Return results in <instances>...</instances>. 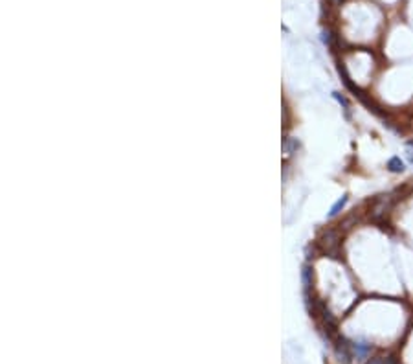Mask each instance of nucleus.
Masks as SVG:
<instances>
[{
	"label": "nucleus",
	"instance_id": "obj_1",
	"mask_svg": "<svg viewBox=\"0 0 413 364\" xmlns=\"http://www.w3.org/2000/svg\"><path fill=\"white\" fill-rule=\"evenodd\" d=\"M334 350H336V357H338V361L342 364H351V361H353V348H351V344L347 340L340 338L336 342V346H334Z\"/></svg>",
	"mask_w": 413,
	"mask_h": 364
},
{
	"label": "nucleus",
	"instance_id": "obj_2",
	"mask_svg": "<svg viewBox=\"0 0 413 364\" xmlns=\"http://www.w3.org/2000/svg\"><path fill=\"white\" fill-rule=\"evenodd\" d=\"M321 245H325L327 249H333V247H336V243H338V232L336 230H325L323 234H321Z\"/></svg>",
	"mask_w": 413,
	"mask_h": 364
},
{
	"label": "nucleus",
	"instance_id": "obj_3",
	"mask_svg": "<svg viewBox=\"0 0 413 364\" xmlns=\"http://www.w3.org/2000/svg\"><path fill=\"white\" fill-rule=\"evenodd\" d=\"M387 197H380V199H377V202H375L373 206V216L375 217H382L384 214L387 212V208H389V204H387Z\"/></svg>",
	"mask_w": 413,
	"mask_h": 364
},
{
	"label": "nucleus",
	"instance_id": "obj_4",
	"mask_svg": "<svg viewBox=\"0 0 413 364\" xmlns=\"http://www.w3.org/2000/svg\"><path fill=\"white\" fill-rule=\"evenodd\" d=\"M387 169H389L391 173H402V171H404V162L400 160L399 156H393V158L387 160Z\"/></svg>",
	"mask_w": 413,
	"mask_h": 364
},
{
	"label": "nucleus",
	"instance_id": "obj_5",
	"mask_svg": "<svg viewBox=\"0 0 413 364\" xmlns=\"http://www.w3.org/2000/svg\"><path fill=\"white\" fill-rule=\"evenodd\" d=\"M345 202H347V195H344L340 199V201L336 202V204H334L333 208H331V212H329V217H334V216H338V214H340V210L344 208V206H345Z\"/></svg>",
	"mask_w": 413,
	"mask_h": 364
},
{
	"label": "nucleus",
	"instance_id": "obj_6",
	"mask_svg": "<svg viewBox=\"0 0 413 364\" xmlns=\"http://www.w3.org/2000/svg\"><path fill=\"white\" fill-rule=\"evenodd\" d=\"M303 283H305V289H309L312 285V270H310V267L303 269Z\"/></svg>",
	"mask_w": 413,
	"mask_h": 364
},
{
	"label": "nucleus",
	"instance_id": "obj_7",
	"mask_svg": "<svg viewBox=\"0 0 413 364\" xmlns=\"http://www.w3.org/2000/svg\"><path fill=\"white\" fill-rule=\"evenodd\" d=\"M298 146H300L298 142H296V140H292V138H288V140H287V144H285V151H287V153H292L294 149H298Z\"/></svg>",
	"mask_w": 413,
	"mask_h": 364
},
{
	"label": "nucleus",
	"instance_id": "obj_8",
	"mask_svg": "<svg viewBox=\"0 0 413 364\" xmlns=\"http://www.w3.org/2000/svg\"><path fill=\"white\" fill-rule=\"evenodd\" d=\"M323 42H325V44H331V42H333V35H331V32H323Z\"/></svg>",
	"mask_w": 413,
	"mask_h": 364
},
{
	"label": "nucleus",
	"instance_id": "obj_9",
	"mask_svg": "<svg viewBox=\"0 0 413 364\" xmlns=\"http://www.w3.org/2000/svg\"><path fill=\"white\" fill-rule=\"evenodd\" d=\"M367 364H386V361L384 359H380V357H377V359H371Z\"/></svg>",
	"mask_w": 413,
	"mask_h": 364
},
{
	"label": "nucleus",
	"instance_id": "obj_10",
	"mask_svg": "<svg viewBox=\"0 0 413 364\" xmlns=\"http://www.w3.org/2000/svg\"><path fill=\"white\" fill-rule=\"evenodd\" d=\"M342 2H344V0H329L331 6H342Z\"/></svg>",
	"mask_w": 413,
	"mask_h": 364
},
{
	"label": "nucleus",
	"instance_id": "obj_11",
	"mask_svg": "<svg viewBox=\"0 0 413 364\" xmlns=\"http://www.w3.org/2000/svg\"><path fill=\"white\" fill-rule=\"evenodd\" d=\"M410 160H412V162H413V153H410Z\"/></svg>",
	"mask_w": 413,
	"mask_h": 364
}]
</instances>
